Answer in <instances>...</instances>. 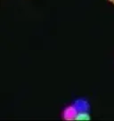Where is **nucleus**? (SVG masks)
<instances>
[{"label":"nucleus","mask_w":114,"mask_h":121,"mask_svg":"<svg viewBox=\"0 0 114 121\" xmlns=\"http://www.w3.org/2000/svg\"><path fill=\"white\" fill-rule=\"evenodd\" d=\"M91 117L90 115L87 112H80V113L77 114L75 120L76 121H90Z\"/></svg>","instance_id":"f257e3e1"},{"label":"nucleus","mask_w":114,"mask_h":121,"mask_svg":"<svg viewBox=\"0 0 114 121\" xmlns=\"http://www.w3.org/2000/svg\"><path fill=\"white\" fill-rule=\"evenodd\" d=\"M110 1H113V2H114V0H110Z\"/></svg>","instance_id":"f03ea898"},{"label":"nucleus","mask_w":114,"mask_h":121,"mask_svg":"<svg viewBox=\"0 0 114 121\" xmlns=\"http://www.w3.org/2000/svg\"><path fill=\"white\" fill-rule=\"evenodd\" d=\"M69 121H72V120H69ZM75 121H76V120H75Z\"/></svg>","instance_id":"7ed1b4c3"}]
</instances>
